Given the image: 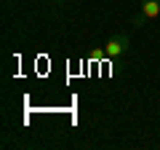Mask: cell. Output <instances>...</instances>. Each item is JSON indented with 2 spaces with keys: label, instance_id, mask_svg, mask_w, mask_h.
I'll return each mask as SVG.
<instances>
[{
  "label": "cell",
  "instance_id": "cell-1",
  "mask_svg": "<svg viewBox=\"0 0 160 150\" xmlns=\"http://www.w3.org/2000/svg\"><path fill=\"white\" fill-rule=\"evenodd\" d=\"M128 48H131V38H128V32H115V35H109V40L104 43V51H107L109 59L126 56Z\"/></svg>",
  "mask_w": 160,
  "mask_h": 150
},
{
  "label": "cell",
  "instance_id": "cell-2",
  "mask_svg": "<svg viewBox=\"0 0 160 150\" xmlns=\"http://www.w3.org/2000/svg\"><path fill=\"white\" fill-rule=\"evenodd\" d=\"M139 11H142L147 19H158L160 16V0H142Z\"/></svg>",
  "mask_w": 160,
  "mask_h": 150
},
{
  "label": "cell",
  "instance_id": "cell-3",
  "mask_svg": "<svg viewBox=\"0 0 160 150\" xmlns=\"http://www.w3.org/2000/svg\"><path fill=\"white\" fill-rule=\"evenodd\" d=\"M144 22H149V19H147V16H144V13H142V11H139V13H136V16H133V19H131V24H133V27H144Z\"/></svg>",
  "mask_w": 160,
  "mask_h": 150
},
{
  "label": "cell",
  "instance_id": "cell-4",
  "mask_svg": "<svg viewBox=\"0 0 160 150\" xmlns=\"http://www.w3.org/2000/svg\"><path fill=\"white\" fill-rule=\"evenodd\" d=\"M59 3H64V0H59Z\"/></svg>",
  "mask_w": 160,
  "mask_h": 150
}]
</instances>
